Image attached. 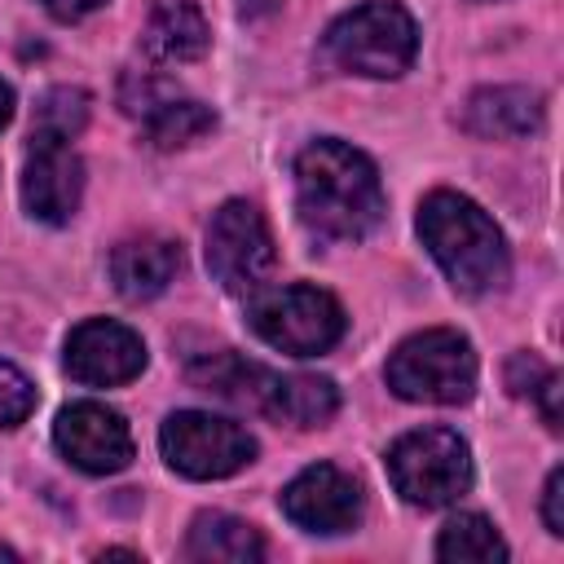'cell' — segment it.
<instances>
[{"label":"cell","instance_id":"1","mask_svg":"<svg viewBox=\"0 0 564 564\" xmlns=\"http://www.w3.org/2000/svg\"><path fill=\"white\" fill-rule=\"evenodd\" d=\"M295 207L313 234L357 242L383 220V185L361 150L326 137L295 159Z\"/></svg>","mask_w":564,"mask_h":564},{"label":"cell","instance_id":"2","mask_svg":"<svg viewBox=\"0 0 564 564\" xmlns=\"http://www.w3.org/2000/svg\"><path fill=\"white\" fill-rule=\"evenodd\" d=\"M419 238L445 269L454 291L485 295L507 282V242L498 225L471 198L454 189H432L419 207Z\"/></svg>","mask_w":564,"mask_h":564},{"label":"cell","instance_id":"3","mask_svg":"<svg viewBox=\"0 0 564 564\" xmlns=\"http://www.w3.org/2000/svg\"><path fill=\"white\" fill-rule=\"evenodd\" d=\"M388 388L405 401H427V405H458L476 392V352L467 335L449 326L419 330L397 344L388 357Z\"/></svg>","mask_w":564,"mask_h":564},{"label":"cell","instance_id":"4","mask_svg":"<svg viewBox=\"0 0 564 564\" xmlns=\"http://www.w3.org/2000/svg\"><path fill=\"white\" fill-rule=\"evenodd\" d=\"M326 53L335 66L370 79L401 75L419 53V26L397 0H366L326 31Z\"/></svg>","mask_w":564,"mask_h":564},{"label":"cell","instance_id":"5","mask_svg":"<svg viewBox=\"0 0 564 564\" xmlns=\"http://www.w3.org/2000/svg\"><path fill=\"white\" fill-rule=\"evenodd\" d=\"M251 330L291 357H317L326 348L339 344L344 335V308L330 291L322 286H273V291H256L251 308H247Z\"/></svg>","mask_w":564,"mask_h":564},{"label":"cell","instance_id":"6","mask_svg":"<svg viewBox=\"0 0 564 564\" xmlns=\"http://www.w3.org/2000/svg\"><path fill=\"white\" fill-rule=\"evenodd\" d=\"M388 476L405 502L445 507L471 489V449L449 427H419L388 449Z\"/></svg>","mask_w":564,"mask_h":564},{"label":"cell","instance_id":"7","mask_svg":"<svg viewBox=\"0 0 564 564\" xmlns=\"http://www.w3.org/2000/svg\"><path fill=\"white\" fill-rule=\"evenodd\" d=\"M273 264H278V251H273V234H269L260 207L229 198L207 225L212 278L234 295H256L264 286V278L273 273Z\"/></svg>","mask_w":564,"mask_h":564},{"label":"cell","instance_id":"8","mask_svg":"<svg viewBox=\"0 0 564 564\" xmlns=\"http://www.w3.org/2000/svg\"><path fill=\"white\" fill-rule=\"evenodd\" d=\"M159 445H163V458L189 480L234 476L256 454V441L247 436V427H238L234 419H220V414H203V410L172 414L159 432Z\"/></svg>","mask_w":564,"mask_h":564},{"label":"cell","instance_id":"9","mask_svg":"<svg viewBox=\"0 0 564 564\" xmlns=\"http://www.w3.org/2000/svg\"><path fill=\"white\" fill-rule=\"evenodd\" d=\"M53 441L88 476H110L132 463V432H128L123 414H115L110 405H97V401L66 405L57 414Z\"/></svg>","mask_w":564,"mask_h":564},{"label":"cell","instance_id":"10","mask_svg":"<svg viewBox=\"0 0 564 564\" xmlns=\"http://www.w3.org/2000/svg\"><path fill=\"white\" fill-rule=\"evenodd\" d=\"M66 370L79 383L115 388V383H128V379H137L145 370V344L123 322L88 317L66 339Z\"/></svg>","mask_w":564,"mask_h":564},{"label":"cell","instance_id":"11","mask_svg":"<svg viewBox=\"0 0 564 564\" xmlns=\"http://www.w3.org/2000/svg\"><path fill=\"white\" fill-rule=\"evenodd\" d=\"M282 511L308 533H348L361 520V485L335 463H313L282 489Z\"/></svg>","mask_w":564,"mask_h":564},{"label":"cell","instance_id":"12","mask_svg":"<svg viewBox=\"0 0 564 564\" xmlns=\"http://www.w3.org/2000/svg\"><path fill=\"white\" fill-rule=\"evenodd\" d=\"M79 194H84V163L70 150V141L31 132V150H26V167H22L26 212L44 225H66L79 207Z\"/></svg>","mask_w":564,"mask_h":564},{"label":"cell","instance_id":"13","mask_svg":"<svg viewBox=\"0 0 564 564\" xmlns=\"http://www.w3.org/2000/svg\"><path fill=\"white\" fill-rule=\"evenodd\" d=\"M181 273V247L163 234L123 238L110 251V282L123 300H154Z\"/></svg>","mask_w":564,"mask_h":564},{"label":"cell","instance_id":"14","mask_svg":"<svg viewBox=\"0 0 564 564\" xmlns=\"http://www.w3.org/2000/svg\"><path fill=\"white\" fill-rule=\"evenodd\" d=\"M542 123V97L533 88H516V84H498V88H480L467 97L463 110V128L489 141H511V137H529Z\"/></svg>","mask_w":564,"mask_h":564},{"label":"cell","instance_id":"15","mask_svg":"<svg viewBox=\"0 0 564 564\" xmlns=\"http://www.w3.org/2000/svg\"><path fill=\"white\" fill-rule=\"evenodd\" d=\"M141 44L159 62H194L207 53L212 31H207V18L194 0H154L145 31H141Z\"/></svg>","mask_w":564,"mask_h":564},{"label":"cell","instance_id":"16","mask_svg":"<svg viewBox=\"0 0 564 564\" xmlns=\"http://www.w3.org/2000/svg\"><path fill=\"white\" fill-rule=\"evenodd\" d=\"M185 555L198 564H256V560H264V538L256 533V524H247L229 511H203L189 524Z\"/></svg>","mask_w":564,"mask_h":564},{"label":"cell","instance_id":"17","mask_svg":"<svg viewBox=\"0 0 564 564\" xmlns=\"http://www.w3.org/2000/svg\"><path fill=\"white\" fill-rule=\"evenodd\" d=\"M335 410H339V392L322 375H286V379L278 375L269 405H264L269 419H282L291 427H322L330 423Z\"/></svg>","mask_w":564,"mask_h":564},{"label":"cell","instance_id":"18","mask_svg":"<svg viewBox=\"0 0 564 564\" xmlns=\"http://www.w3.org/2000/svg\"><path fill=\"white\" fill-rule=\"evenodd\" d=\"M141 128H145V137H150L159 150H172V145H189V141H198L203 132H212V128H216V115H212V106L172 93V97H163L150 115H141Z\"/></svg>","mask_w":564,"mask_h":564},{"label":"cell","instance_id":"19","mask_svg":"<svg viewBox=\"0 0 564 564\" xmlns=\"http://www.w3.org/2000/svg\"><path fill=\"white\" fill-rule=\"evenodd\" d=\"M436 555L441 560H471V564H494L507 560V542L498 538V529L485 516H454L441 538H436Z\"/></svg>","mask_w":564,"mask_h":564},{"label":"cell","instance_id":"20","mask_svg":"<svg viewBox=\"0 0 564 564\" xmlns=\"http://www.w3.org/2000/svg\"><path fill=\"white\" fill-rule=\"evenodd\" d=\"M88 123V93L84 88H70V84H57L40 97L35 106V123L31 132L35 137H57V141H70L79 137Z\"/></svg>","mask_w":564,"mask_h":564},{"label":"cell","instance_id":"21","mask_svg":"<svg viewBox=\"0 0 564 564\" xmlns=\"http://www.w3.org/2000/svg\"><path fill=\"white\" fill-rule=\"evenodd\" d=\"M35 410V383L0 357V427H18Z\"/></svg>","mask_w":564,"mask_h":564},{"label":"cell","instance_id":"22","mask_svg":"<svg viewBox=\"0 0 564 564\" xmlns=\"http://www.w3.org/2000/svg\"><path fill=\"white\" fill-rule=\"evenodd\" d=\"M546 375H551V366L538 361L533 352H516V357L507 361V388H511L516 397H533V392L546 383Z\"/></svg>","mask_w":564,"mask_h":564},{"label":"cell","instance_id":"23","mask_svg":"<svg viewBox=\"0 0 564 564\" xmlns=\"http://www.w3.org/2000/svg\"><path fill=\"white\" fill-rule=\"evenodd\" d=\"M542 520H546V529H551L555 538L564 533V471H560V467L546 476V489H542Z\"/></svg>","mask_w":564,"mask_h":564},{"label":"cell","instance_id":"24","mask_svg":"<svg viewBox=\"0 0 564 564\" xmlns=\"http://www.w3.org/2000/svg\"><path fill=\"white\" fill-rule=\"evenodd\" d=\"M533 401L542 405L546 427H560V375H555V370H551V375H546V383L533 392Z\"/></svg>","mask_w":564,"mask_h":564},{"label":"cell","instance_id":"25","mask_svg":"<svg viewBox=\"0 0 564 564\" xmlns=\"http://www.w3.org/2000/svg\"><path fill=\"white\" fill-rule=\"evenodd\" d=\"M44 4H48V13H53V18H66V22H75V18L93 13V9H101L106 0H44Z\"/></svg>","mask_w":564,"mask_h":564},{"label":"cell","instance_id":"26","mask_svg":"<svg viewBox=\"0 0 564 564\" xmlns=\"http://www.w3.org/2000/svg\"><path fill=\"white\" fill-rule=\"evenodd\" d=\"M13 119V88L9 84H0V128Z\"/></svg>","mask_w":564,"mask_h":564},{"label":"cell","instance_id":"27","mask_svg":"<svg viewBox=\"0 0 564 564\" xmlns=\"http://www.w3.org/2000/svg\"><path fill=\"white\" fill-rule=\"evenodd\" d=\"M0 560H18V555H13V551H9V546H0Z\"/></svg>","mask_w":564,"mask_h":564}]
</instances>
